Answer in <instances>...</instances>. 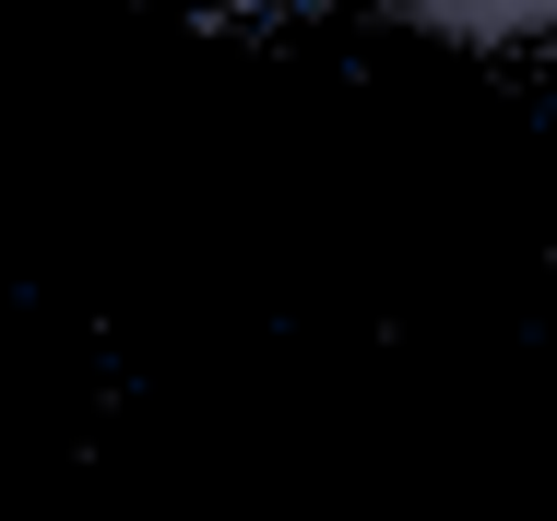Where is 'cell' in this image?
<instances>
[{
	"instance_id": "1",
	"label": "cell",
	"mask_w": 557,
	"mask_h": 521,
	"mask_svg": "<svg viewBox=\"0 0 557 521\" xmlns=\"http://www.w3.org/2000/svg\"><path fill=\"white\" fill-rule=\"evenodd\" d=\"M392 12L450 48H557V0H392Z\"/></svg>"
}]
</instances>
